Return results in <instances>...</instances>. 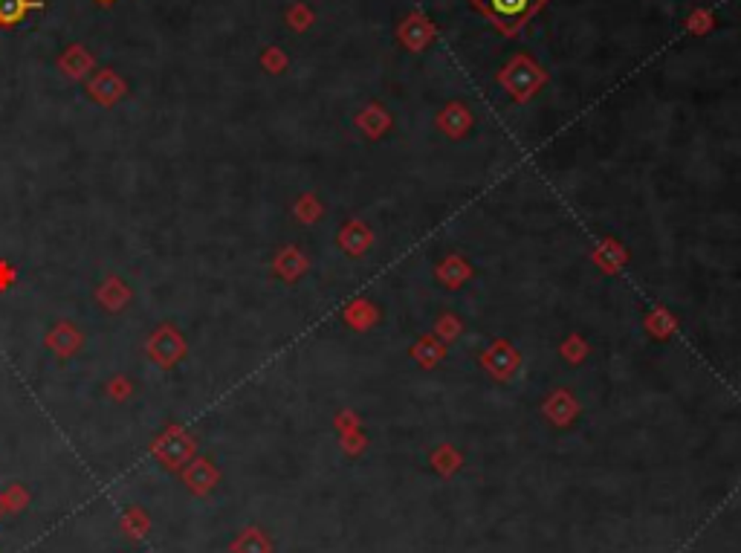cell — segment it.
I'll use <instances>...</instances> for the list:
<instances>
[{"mask_svg":"<svg viewBox=\"0 0 741 553\" xmlns=\"http://www.w3.org/2000/svg\"><path fill=\"white\" fill-rule=\"evenodd\" d=\"M24 0H0V18L4 21H15V18H21V12H24Z\"/></svg>","mask_w":741,"mask_h":553,"instance_id":"cell-2","label":"cell"},{"mask_svg":"<svg viewBox=\"0 0 741 553\" xmlns=\"http://www.w3.org/2000/svg\"><path fill=\"white\" fill-rule=\"evenodd\" d=\"M545 4L548 0H473L501 32H518Z\"/></svg>","mask_w":741,"mask_h":553,"instance_id":"cell-1","label":"cell"}]
</instances>
